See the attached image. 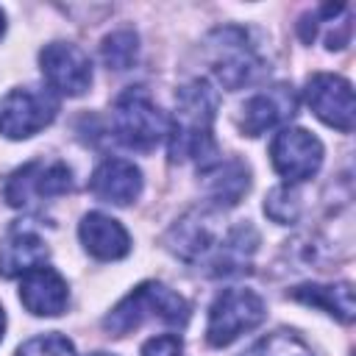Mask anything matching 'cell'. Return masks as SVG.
<instances>
[{"mask_svg":"<svg viewBox=\"0 0 356 356\" xmlns=\"http://www.w3.org/2000/svg\"><path fill=\"white\" fill-rule=\"evenodd\" d=\"M167 248L181 261L203 270L206 275L222 278L250 270L259 234L248 220L225 222L220 211L195 209L170 228Z\"/></svg>","mask_w":356,"mask_h":356,"instance_id":"1","label":"cell"},{"mask_svg":"<svg viewBox=\"0 0 356 356\" xmlns=\"http://www.w3.org/2000/svg\"><path fill=\"white\" fill-rule=\"evenodd\" d=\"M220 97L209 81L195 78L184 83L175 95L172 120H167L170 139V161H200L203 167L214 161V120H217Z\"/></svg>","mask_w":356,"mask_h":356,"instance_id":"2","label":"cell"},{"mask_svg":"<svg viewBox=\"0 0 356 356\" xmlns=\"http://www.w3.org/2000/svg\"><path fill=\"white\" fill-rule=\"evenodd\" d=\"M159 320L167 325H184L189 320V303L184 295H178L175 289L159 284V281H145L139 286H134L106 317H103V328L111 337H125L131 331H136L139 325Z\"/></svg>","mask_w":356,"mask_h":356,"instance_id":"3","label":"cell"},{"mask_svg":"<svg viewBox=\"0 0 356 356\" xmlns=\"http://www.w3.org/2000/svg\"><path fill=\"white\" fill-rule=\"evenodd\" d=\"M206 58H209V67H211L214 78L220 81V86H225L231 92L256 83L270 70L253 33L248 28H236V25H225V28H217L209 33Z\"/></svg>","mask_w":356,"mask_h":356,"instance_id":"4","label":"cell"},{"mask_svg":"<svg viewBox=\"0 0 356 356\" xmlns=\"http://www.w3.org/2000/svg\"><path fill=\"white\" fill-rule=\"evenodd\" d=\"M111 128L125 147L147 153L167 136V117L145 86H128L114 100Z\"/></svg>","mask_w":356,"mask_h":356,"instance_id":"5","label":"cell"},{"mask_svg":"<svg viewBox=\"0 0 356 356\" xmlns=\"http://www.w3.org/2000/svg\"><path fill=\"white\" fill-rule=\"evenodd\" d=\"M264 317H267V306L259 292L245 289V286L222 289L209 306L206 342L211 348H225L236 342L242 334L259 328Z\"/></svg>","mask_w":356,"mask_h":356,"instance_id":"6","label":"cell"},{"mask_svg":"<svg viewBox=\"0 0 356 356\" xmlns=\"http://www.w3.org/2000/svg\"><path fill=\"white\" fill-rule=\"evenodd\" d=\"M72 189V172L64 161H28L22 167H17L6 186H3V197L8 206L14 209H31L39 203H47L53 197H61Z\"/></svg>","mask_w":356,"mask_h":356,"instance_id":"7","label":"cell"},{"mask_svg":"<svg viewBox=\"0 0 356 356\" xmlns=\"http://www.w3.org/2000/svg\"><path fill=\"white\" fill-rule=\"evenodd\" d=\"M58 103L53 92L19 86L0 97V134L6 139H28L56 120Z\"/></svg>","mask_w":356,"mask_h":356,"instance_id":"8","label":"cell"},{"mask_svg":"<svg viewBox=\"0 0 356 356\" xmlns=\"http://www.w3.org/2000/svg\"><path fill=\"white\" fill-rule=\"evenodd\" d=\"M273 170L292 186L312 178L323 164V142L306 128H284L270 142Z\"/></svg>","mask_w":356,"mask_h":356,"instance_id":"9","label":"cell"},{"mask_svg":"<svg viewBox=\"0 0 356 356\" xmlns=\"http://www.w3.org/2000/svg\"><path fill=\"white\" fill-rule=\"evenodd\" d=\"M39 67L47 86L67 97H81L92 86V61L72 42H50L39 53Z\"/></svg>","mask_w":356,"mask_h":356,"instance_id":"10","label":"cell"},{"mask_svg":"<svg viewBox=\"0 0 356 356\" xmlns=\"http://www.w3.org/2000/svg\"><path fill=\"white\" fill-rule=\"evenodd\" d=\"M306 103L314 111L317 120H323L325 125L350 134L353 131V86L350 81H345L342 75H331V72H317L306 81Z\"/></svg>","mask_w":356,"mask_h":356,"instance_id":"11","label":"cell"},{"mask_svg":"<svg viewBox=\"0 0 356 356\" xmlns=\"http://www.w3.org/2000/svg\"><path fill=\"white\" fill-rule=\"evenodd\" d=\"M298 95L289 83H275L270 89L256 92L245 106L239 117V128L245 136H259L270 128H278L295 117Z\"/></svg>","mask_w":356,"mask_h":356,"instance_id":"12","label":"cell"},{"mask_svg":"<svg viewBox=\"0 0 356 356\" xmlns=\"http://www.w3.org/2000/svg\"><path fill=\"white\" fill-rule=\"evenodd\" d=\"M19 300L36 317H56L67 309L70 289L58 270L42 264L22 275L19 281Z\"/></svg>","mask_w":356,"mask_h":356,"instance_id":"13","label":"cell"},{"mask_svg":"<svg viewBox=\"0 0 356 356\" xmlns=\"http://www.w3.org/2000/svg\"><path fill=\"white\" fill-rule=\"evenodd\" d=\"M89 189L97 200L114 203V206H128L139 197L142 192V172L134 161L128 159H106L97 164V170L89 178Z\"/></svg>","mask_w":356,"mask_h":356,"instance_id":"14","label":"cell"},{"mask_svg":"<svg viewBox=\"0 0 356 356\" xmlns=\"http://www.w3.org/2000/svg\"><path fill=\"white\" fill-rule=\"evenodd\" d=\"M78 236H81L83 250L100 261H117V259L128 256V250H131V236L122 228V222L103 211L83 214L81 225H78Z\"/></svg>","mask_w":356,"mask_h":356,"instance_id":"15","label":"cell"},{"mask_svg":"<svg viewBox=\"0 0 356 356\" xmlns=\"http://www.w3.org/2000/svg\"><path fill=\"white\" fill-rule=\"evenodd\" d=\"M47 256H50V250H47L44 239L39 234H33L31 228L17 225L0 242V275L22 278L25 273L42 267L47 261Z\"/></svg>","mask_w":356,"mask_h":356,"instance_id":"16","label":"cell"},{"mask_svg":"<svg viewBox=\"0 0 356 356\" xmlns=\"http://www.w3.org/2000/svg\"><path fill=\"white\" fill-rule=\"evenodd\" d=\"M292 300L314 306L331 317H337L339 323H353L356 317V303H353V284L339 281V284H300L292 286L286 292Z\"/></svg>","mask_w":356,"mask_h":356,"instance_id":"17","label":"cell"},{"mask_svg":"<svg viewBox=\"0 0 356 356\" xmlns=\"http://www.w3.org/2000/svg\"><path fill=\"white\" fill-rule=\"evenodd\" d=\"M206 186H209V197L214 200L217 209H228L236 206L239 197L248 192L250 186V172L242 161L231 159V161H211L206 164Z\"/></svg>","mask_w":356,"mask_h":356,"instance_id":"18","label":"cell"},{"mask_svg":"<svg viewBox=\"0 0 356 356\" xmlns=\"http://www.w3.org/2000/svg\"><path fill=\"white\" fill-rule=\"evenodd\" d=\"M100 56H103V64L108 70H117V72L131 70L136 64V56H139V36L128 28H120L103 39Z\"/></svg>","mask_w":356,"mask_h":356,"instance_id":"19","label":"cell"},{"mask_svg":"<svg viewBox=\"0 0 356 356\" xmlns=\"http://www.w3.org/2000/svg\"><path fill=\"white\" fill-rule=\"evenodd\" d=\"M242 356H314L312 348L292 331H273L253 342Z\"/></svg>","mask_w":356,"mask_h":356,"instance_id":"20","label":"cell"},{"mask_svg":"<svg viewBox=\"0 0 356 356\" xmlns=\"http://www.w3.org/2000/svg\"><path fill=\"white\" fill-rule=\"evenodd\" d=\"M264 214L278 225L295 222L300 217V195L289 184L270 189V195L264 197Z\"/></svg>","mask_w":356,"mask_h":356,"instance_id":"21","label":"cell"},{"mask_svg":"<svg viewBox=\"0 0 356 356\" xmlns=\"http://www.w3.org/2000/svg\"><path fill=\"white\" fill-rule=\"evenodd\" d=\"M17 356H75V348L64 334L50 331V334H39L22 342L17 348Z\"/></svg>","mask_w":356,"mask_h":356,"instance_id":"22","label":"cell"},{"mask_svg":"<svg viewBox=\"0 0 356 356\" xmlns=\"http://www.w3.org/2000/svg\"><path fill=\"white\" fill-rule=\"evenodd\" d=\"M142 356H184V342L178 334H159L142 345Z\"/></svg>","mask_w":356,"mask_h":356,"instance_id":"23","label":"cell"},{"mask_svg":"<svg viewBox=\"0 0 356 356\" xmlns=\"http://www.w3.org/2000/svg\"><path fill=\"white\" fill-rule=\"evenodd\" d=\"M3 331H6V312H3V306H0V339H3Z\"/></svg>","mask_w":356,"mask_h":356,"instance_id":"24","label":"cell"},{"mask_svg":"<svg viewBox=\"0 0 356 356\" xmlns=\"http://www.w3.org/2000/svg\"><path fill=\"white\" fill-rule=\"evenodd\" d=\"M3 33H6V14H3V8H0V39H3Z\"/></svg>","mask_w":356,"mask_h":356,"instance_id":"25","label":"cell"},{"mask_svg":"<svg viewBox=\"0 0 356 356\" xmlns=\"http://www.w3.org/2000/svg\"><path fill=\"white\" fill-rule=\"evenodd\" d=\"M89 356H114V353H89Z\"/></svg>","mask_w":356,"mask_h":356,"instance_id":"26","label":"cell"}]
</instances>
